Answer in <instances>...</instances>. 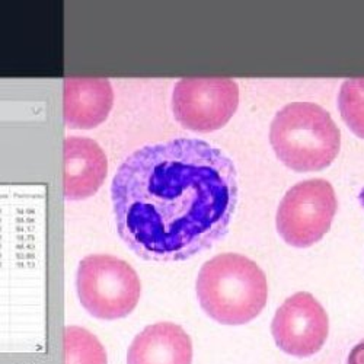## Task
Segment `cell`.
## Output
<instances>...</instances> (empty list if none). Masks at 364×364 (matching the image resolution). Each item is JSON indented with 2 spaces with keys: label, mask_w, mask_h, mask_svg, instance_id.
Here are the masks:
<instances>
[{
  "label": "cell",
  "mask_w": 364,
  "mask_h": 364,
  "mask_svg": "<svg viewBox=\"0 0 364 364\" xmlns=\"http://www.w3.org/2000/svg\"><path fill=\"white\" fill-rule=\"evenodd\" d=\"M63 194L69 200L94 196L104 184L107 158L102 149L87 137H68L63 144Z\"/></svg>",
  "instance_id": "8"
},
{
  "label": "cell",
  "mask_w": 364,
  "mask_h": 364,
  "mask_svg": "<svg viewBox=\"0 0 364 364\" xmlns=\"http://www.w3.org/2000/svg\"><path fill=\"white\" fill-rule=\"evenodd\" d=\"M269 141L277 158L297 172H314L336 161L341 136L331 115L312 102H293L271 123Z\"/></svg>",
  "instance_id": "3"
},
{
  "label": "cell",
  "mask_w": 364,
  "mask_h": 364,
  "mask_svg": "<svg viewBox=\"0 0 364 364\" xmlns=\"http://www.w3.org/2000/svg\"><path fill=\"white\" fill-rule=\"evenodd\" d=\"M65 364H107L100 340L80 326H68L63 333Z\"/></svg>",
  "instance_id": "11"
},
{
  "label": "cell",
  "mask_w": 364,
  "mask_h": 364,
  "mask_svg": "<svg viewBox=\"0 0 364 364\" xmlns=\"http://www.w3.org/2000/svg\"><path fill=\"white\" fill-rule=\"evenodd\" d=\"M117 230L147 261H181L207 250L228 229L237 173L222 150L175 139L132 154L112 179Z\"/></svg>",
  "instance_id": "1"
},
{
  "label": "cell",
  "mask_w": 364,
  "mask_h": 364,
  "mask_svg": "<svg viewBox=\"0 0 364 364\" xmlns=\"http://www.w3.org/2000/svg\"><path fill=\"white\" fill-rule=\"evenodd\" d=\"M329 332L328 315L321 303L306 291H299L283 301L271 323L277 347L299 358L316 354Z\"/></svg>",
  "instance_id": "7"
},
{
  "label": "cell",
  "mask_w": 364,
  "mask_h": 364,
  "mask_svg": "<svg viewBox=\"0 0 364 364\" xmlns=\"http://www.w3.org/2000/svg\"><path fill=\"white\" fill-rule=\"evenodd\" d=\"M347 364H364V340L350 351Z\"/></svg>",
  "instance_id": "13"
},
{
  "label": "cell",
  "mask_w": 364,
  "mask_h": 364,
  "mask_svg": "<svg viewBox=\"0 0 364 364\" xmlns=\"http://www.w3.org/2000/svg\"><path fill=\"white\" fill-rule=\"evenodd\" d=\"M338 107L350 130L364 139V79H348L340 90Z\"/></svg>",
  "instance_id": "12"
},
{
  "label": "cell",
  "mask_w": 364,
  "mask_h": 364,
  "mask_svg": "<svg viewBox=\"0 0 364 364\" xmlns=\"http://www.w3.org/2000/svg\"><path fill=\"white\" fill-rule=\"evenodd\" d=\"M114 92L104 77H68L63 89V118L69 129H95L107 119Z\"/></svg>",
  "instance_id": "9"
},
{
  "label": "cell",
  "mask_w": 364,
  "mask_h": 364,
  "mask_svg": "<svg viewBox=\"0 0 364 364\" xmlns=\"http://www.w3.org/2000/svg\"><path fill=\"white\" fill-rule=\"evenodd\" d=\"M76 289L82 306L92 316L105 321L130 315L141 291L134 268L107 254L89 255L79 262Z\"/></svg>",
  "instance_id": "4"
},
{
  "label": "cell",
  "mask_w": 364,
  "mask_h": 364,
  "mask_svg": "<svg viewBox=\"0 0 364 364\" xmlns=\"http://www.w3.org/2000/svg\"><path fill=\"white\" fill-rule=\"evenodd\" d=\"M337 196L325 179L301 181L283 197L277 210V230L294 248L319 242L337 213Z\"/></svg>",
  "instance_id": "5"
},
{
  "label": "cell",
  "mask_w": 364,
  "mask_h": 364,
  "mask_svg": "<svg viewBox=\"0 0 364 364\" xmlns=\"http://www.w3.org/2000/svg\"><path fill=\"white\" fill-rule=\"evenodd\" d=\"M237 105L239 86L228 77H184L173 87V115L193 132L210 133L222 129Z\"/></svg>",
  "instance_id": "6"
},
{
  "label": "cell",
  "mask_w": 364,
  "mask_h": 364,
  "mask_svg": "<svg viewBox=\"0 0 364 364\" xmlns=\"http://www.w3.org/2000/svg\"><path fill=\"white\" fill-rule=\"evenodd\" d=\"M197 297L211 319L223 325H244L254 321L265 308L267 277L248 257L220 254L201 267Z\"/></svg>",
  "instance_id": "2"
},
{
  "label": "cell",
  "mask_w": 364,
  "mask_h": 364,
  "mask_svg": "<svg viewBox=\"0 0 364 364\" xmlns=\"http://www.w3.org/2000/svg\"><path fill=\"white\" fill-rule=\"evenodd\" d=\"M193 343L182 326L159 322L146 326L133 340L127 364H191Z\"/></svg>",
  "instance_id": "10"
}]
</instances>
